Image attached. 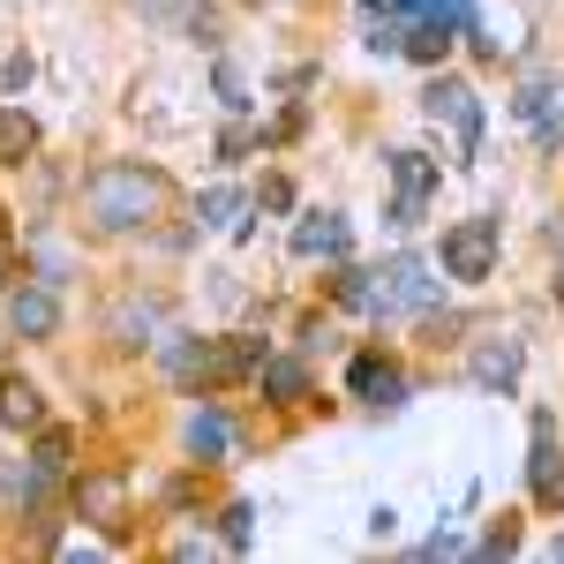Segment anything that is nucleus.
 I'll return each instance as SVG.
<instances>
[{
	"mask_svg": "<svg viewBox=\"0 0 564 564\" xmlns=\"http://www.w3.org/2000/svg\"><path fill=\"white\" fill-rule=\"evenodd\" d=\"M84 212L106 234H129V226H143V218L159 212V174L151 166H98L84 181Z\"/></svg>",
	"mask_w": 564,
	"mask_h": 564,
	"instance_id": "obj_1",
	"label": "nucleus"
},
{
	"mask_svg": "<svg viewBox=\"0 0 564 564\" xmlns=\"http://www.w3.org/2000/svg\"><path fill=\"white\" fill-rule=\"evenodd\" d=\"M369 286H377V316H430L444 302V279H430L422 257H391L384 271H369Z\"/></svg>",
	"mask_w": 564,
	"mask_h": 564,
	"instance_id": "obj_2",
	"label": "nucleus"
},
{
	"mask_svg": "<svg viewBox=\"0 0 564 564\" xmlns=\"http://www.w3.org/2000/svg\"><path fill=\"white\" fill-rule=\"evenodd\" d=\"M497 271V218H452L444 226V279H489Z\"/></svg>",
	"mask_w": 564,
	"mask_h": 564,
	"instance_id": "obj_3",
	"label": "nucleus"
},
{
	"mask_svg": "<svg viewBox=\"0 0 564 564\" xmlns=\"http://www.w3.org/2000/svg\"><path fill=\"white\" fill-rule=\"evenodd\" d=\"M430 188H436V166L422 151H391V226H422Z\"/></svg>",
	"mask_w": 564,
	"mask_h": 564,
	"instance_id": "obj_4",
	"label": "nucleus"
},
{
	"mask_svg": "<svg viewBox=\"0 0 564 564\" xmlns=\"http://www.w3.org/2000/svg\"><path fill=\"white\" fill-rule=\"evenodd\" d=\"M422 113H430V121H452V129H459V151H467V159L481 151V106H475V90H467V84L436 76V84L422 90Z\"/></svg>",
	"mask_w": 564,
	"mask_h": 564,
	"instance_id": "obj_5",
	"label": "nucleus"
},
{
	"mask_svg": "<svg viewBox=\"0 0 564 564\" xmlns=\"http://www.w3.org/2000/svg\"><path fill=\"white\" fill-rule=\"evenodd\" d=\"M527 481H534V505H542V512H557V505H564V452H557V422H550V414H534Z\"/></svg>",
	"mask_w": 564,
	"mask_h": 564,
	"instance_id": "obj_6",
	"label": "nucleus"
},
{
	"mask_svg": "<svg viewBox=\"0 0 564 564\" xmlns=\"http://www.w3.org/2000/svg\"><path fill=\"white\" fill-rule=\"evenodd\" d=\"M520 361H527V347L512 332H489V339H475V354H467V369H475L481 391H512L520 384Z\"/></svg>",
	"mask_w": 564,
	"mask_h": 564,
	"instance_id": "obj_7",
	"label": "nucleus"
},
{
	"mask_svg": "<svg viewBox=\"0 0 564 564\" xmlns=\"http://www.w3.org/2000/svg\"><path fill=\"white\" fill-rule=\"evenodd\" d=\"M76 512H84L90 527H106V534H121V527H129V489H121V475L76 481Z\"/></svg>",
	"mask_w": 564,
	"mask_h": 564,
	"instance_id": "obj_8",
	"label": "nucleus"
},
{
	"mask_svg": "<svg viewBox=\"0 0 564 564\" xmlns=\"http://www.w3.org/2000/svg\"><path fill=\"white\" fill-rule=\"evenodd\" d=\"M347 384H354V399H369V406H406V377L391 369L384 354H354V369H347Z\"/></svg>",
	"mask_w": 564,
	"mask_h": 564,
	"instance_id": "obj_9",
	"label": "nucleus"
},
{
	"mask_svg": "<svg viewBox=\"0 0 564 564\" xmlns=\"http://www.w3.org/2000/svg\"><path fill=\"white\" fill-rule=\"evenodd\" d=\"M8 332H15V339H53V332H61V302H53V286H15V302H8Z\"/></svg>",
	"mask_w": 564,
	"mask_h": 564,
	"instance_id": "obj_10",
	"label": "nucleus"
},
{
	"mask_svg": "<svg viewBox=\"0 0 564 564\" xmlns=\"http://www.w3.org/2000/svg\"><path fill=\"white\" fill-rule=\"evenodd\" d=\"M347 218L339 212H308L302 226H294V257H347Z\"/></svg>",
	"mask_w": 564,
	"mask_h": 564,
	"instance_id": "obj_11",
	"label": "nucleus"
},
{
	"mask_svg": "<svg viewBox=\"0 0 564 564\" xmlns=\"http://www.w3.org/2000/svg\"><path fill=\"white\" fill-rule=\"evenodd\" d=\"M39 422H45L39 384H23V377H0V430H39Z\"/></svg>",
	"mask_w": 564,
	"mask_h": 564,
	"instance_id": "obj_12",
	"label": "nucleus"
},
{
	"mask_svg": "<svg viewBox=\"0 0 564 564\" xmlns=\"http://www.w3.org/2000/svg\"><path fill=\"white\" fill-rule=\"evenodd\" d=\"M263 399H279V406H294V399H308V369L302 361H286V354H263Z\"/></svg>",
	"mask_w": 564,
	"mask_h": 564,
	"instance_id": "obj_13",
	"label": "nucleus"
},
{
	"mask_svg": "<svg viewBox=\"0 0 564 564\" xmlns=\"http://www.w3.org/2000/svg\"><path fill=\"white\" fill-rule=\"evenodd\" d=\"M226 444H234V430H226V414H218V406L188 414V452H196V459H226Z\"/></svg>",
	"mask_w": 564,
	"mask_h": 564,
	"instance_id": "obj_14",
	"label": "nucleus"
},
{
	"mask_svg": "<svg viewBox=\"0 0 564 564\" xmlns=\"http://www.w3.org/2000/svg\"><path fill=\"white\" fill-rule=\"evenodd\" d=\"M196 212H204V226H226V234H249V196H241V188H204V204H196Z\"/></svg>",
	"mask_w": 564,
	"mask_h": 564,
	"instance_id": "obj_15",
	"label": "nucleus"
},
{
	"mask_svg": "<svg viewBox=\"0 0 564 564\" xmlns=\"http://www.w3.org/2000/svg\"><path fill=\"white\" fill-rule=\"evenodd\" d=\"M31 151H39V129H31L23 113H8V106H0V166H23Z\"/></svg>",
	"mask_w": 564,
	"mask_h": 564,
	"instance_id": "obj_16",
	"label": "nucleus"
},
{
	"mask_svg": "<svg viewBox=\"0 0 564 564\" xmlns=\"http://www.w3.org/2000/svg\"><path fill=\"white\" fill-rule=\"evenodd\" d=\"M361 39L377 45V53H399V45H406V39H399V15H391V0H384V8H361Z\"/></svg>",
	"mask_w": 564,
	"mask_h": 564,
	"instance_id": "obj_17",
	"label": "nucleus"
},
{
	"mask_svg": "<svg viewBox=\"0 0 564 564\" xmlns=\"http://www.w3.org/2000/svg\"><path fill=\"white\" fill-rule=\"evenodd\" d=\"M444 45H452V31H444V23H430V15H422V23H406V53H414V61H444Z\"/></svg>",
	"mask_w": 564,
	"mask_h": 564,
	"instance_id": "obj_18",
	"label": "nucleus"
},
{
	"mask_svg": "<svg viewBox=\"0 0 564 564\" xmlns=\"http://www.w3.org/2000/svg\"><path fill=\"white\" fill-rule=\"evenodd\" d=\"M159 324H166V316H159V302H129V308H121V316H113V332H121L129 347H143L135 332H159Z\"/></svg>",
	"mask_w": 564,
	"mask_h": 564,
	"instance_id": "obj_19",
	"label": "nucleus"
},
{
	"mask_svg": "<svg viewBox=\"0 0 564 564\" xmlns=\"http://www.w3.org/2000/svg\"><path fill=\"white\" fill-rule=\"evenodd\" d=\"M218 534H226V550H249V542H257V512H249V505H226Z\"/></svg>",
	"mask_w": 564,
	"mask_h": 564,
	"instance_id": "obj_20",
	"label": "nucleus"
},
{
	"mask_svg": "<svg viewBox=\"0 0 564 564\" xmlns=\"http://www.w3.org/2000/svg\"><path fill=\"white\" fill-rule=\"evenodd\" d=\"M68 452H76V444H68V430H45V436H39V452H31V459H39L45 475H68Z\"/></svg>",
	"mask_w": 564,
	"mask_h": 564,
	"instance_id": "obj_21",
	"label": "nucleus"
},
{
	"mask_svg": "<svg viewBox=\"0 0 564 564\" xmlns=\"http://www.w3.org/2000/svg\"><path fill=\"white\" fill-rule=\"evenodd\" d=\"M512 550H520V527L512 520L497 527V534H481V557H512Z\"/></svg>",
	"mask_w": 564,
	"mask_h": 564,
	"instance_id": "obj_22",
	"label": "nucleus"
},
{
	"mask_svg": "<svg viewBox=\"0 0 564 564\" xmlns=\"http://www.w3.org/2000/svg\"><path fill=\"white\" fill-rule=\"evenodd\" d=\"M218 98H226V106H234V113H241V106H249V98H241V76H234V68H218Z\"/></svg>",
	"mask_w": 564,
	"mask_h": 564,
	"instance_id": "obj_23",
	"label": "nucleus"
},
{
	"mask_svg": "<svg viewBox=\"0 0 564 564\" xmlns=\"http://www.w3.org/2000/svg\"><path fill=\"white\" fill-rule=\"evenodd\" d=\"M8 271H15V249H8V241H0V286H8Z\"/></svg>",
	"mask_w": 564,
	"mask_h": 564,
	"instance_id": "obj_24",
	"label": "nucleus"
},
{
	"mask_svg": "<svg viewBox=\"0 0 564 564\" xmlns=\"http://www.w3.org/2000/svg\"><path fill=\"white\" fill-rule=\"evenodd\" d=\"M557 564H564V534H557Z\"/></svg>",
	"mask_w": 564,
	"mask_h": 564,
	"instance_id": "obj_25",
	"label": "nucleus"
}]
</instances>
